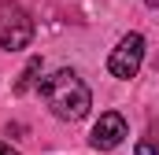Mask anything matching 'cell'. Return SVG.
<instances>
[{
	"instance_id": "obj_1",
	"label": "cell",
	"mask_w": 159,
	"mask_h": 155,
	"mask_svg": "<svg viewBox=\"0 0 159 155\" xmlns=\"http://www.w3.org/2000/svg\"><path fill=\"white\" fill-rule=\"evenodd\" d=\"M41 96H44L48 111L56 118H63V122H78V118H85L89 107H93L89 85H85L78 78V70H70V67H63V70H56V74L44 78V81H41Z\"/></svg>"
},
{
	"instance_id": "obj_7",
	"label": "cell",
	"mask_w": 159,
	"mask_h": 155,
	"mask_svg": "<svg viewBox=\"0 0 159 155\" xmlns=\"http://www.w3.org/2000/svg\"><path fill=\"white\" fill-rule=\"evenodd\" d=\"M0 155H19L15 148H7V144H0Z\"/></svg>"
},
{
	"instance_id": "obj_4",
	"label": "cell",
	"mask_w": 159,
	"mask_h": 155,
	"mask_svg": "<svg viewBox=\"0 0 159 155\" xmlns=\"http://www.w3.org/2000/svg\"><path fill=\"white\" fill-rule=\"evenodd\" d=\"M126 118L119 115V111H104L100 115V122L93 126V133H89V144L96 148V152H115L122 140H126Z\"/></svg>"
},
{
	"instance_id": "obj_5",
	"label": "cell",
	"mask_w": 159,
	"mask_h": 155,
	"mask_svg": "<svg viewBox=\"0 0 159 155\" xmlns=\"http://www.w3.org/2000/svg\"><path fill=\"white\" fill-rule=\"evenodd\" d=\"M37 70H41V55H34V59L26 63V70L19 74V81H15V89H11V92H15V96H26V92H30V85H34V78H37Z\"/></svg>"
},
{
	"instance_id": "obj_6",
	"label": "cell",
	"mask_w": 159,
	"mask_h": 155,
	"mask_svg": "<svg viewBox=\"0 0 159 155\" xmlns=\"http://www.w3.org/2000/svg\"><path fill=\"white\" fill-rule=\"evenodd\" d=\"M156 152H159V144H156V140H152V137L137 144V155H156Z\"/></svg>"
},
{
	"instance_id": "obj_8",
	"label": "cell",
	"mask_w": 159,
	"mask_h": 155,
	"mask_svg": "<svg viewBox=\"0 0 159 155\" xmlns=\"http://www.w3.org/2000/svg\"><path fill=\"white\" fill-rule=\"evenodd\" d=\"M144 4H148V7H159V0H144Z\"/></svg>"
},
{
	"instance_id": "obj_3",
	"label": "cell",
	"mask_w": 159,
	"mask_h": 155,
	"mask_svg": "<svg viewBox=\"0 0 159 155\" xmlns=\"http://www.w3.org/2000/svg\"><path fill=\"white\" fill-rule=\"evenodd\" d=\"M141 63H144V37H141V33H126V37L115 44V52L107 55V70L115 78H122V81L137 78Z\"/></svg>"
},
{
	"instance_id": "obj_2",
	"label": "cell",
	"mask_w": 159,
	"mask_h": 155,
	"mask_svg": "<svg viewBox=\"0 0 159 155\" xmlns=\"http://www.w3.org/2000/svg\"><path fill=\"white\" fill-rule=\"evenodd\" d=\"M30 41H34V19L19 4H4L0 7V48L4 52H19Z\"/></svg>"
}]
</instances>
